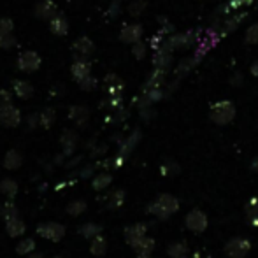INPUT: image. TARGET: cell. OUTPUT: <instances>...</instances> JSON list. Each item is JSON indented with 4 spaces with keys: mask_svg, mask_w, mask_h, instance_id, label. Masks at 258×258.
<instances>
[{
    "mask_svg": "<svg viewBox=\"0 0 258 258\" xmlns=\"http://www.w3.org/2000/svg\"><path fill=\"white\" fill-rule=\"evenodd\" d=\"M148 211L158 220H167V218H170L179 211V201L170 194H162L148 206Z\"/></svg>",
    "mask_w": 258,
    "mask_h": 258,
    "instance_id": "cell-1",
    "label": "cell"
},
{
    "mask_svg": "<svg viewBox=\"0 0 258 258\" xmlns=\"http://www.w3.org/2000/svg\"><path fill=\"white\" fill-rule=\"evenodd\" d=\"M235 114H237V109L232 100H218L211 105L209 109V118L216 125H228V123L234 121Z\"/></svg>",
    "mask_w": 258,
    "mask_h": 258,
    "instance_id": "cell-2",
    "label": "cell"
},
{
    "mask_svg": "<svg viewBox=\"0 0 258 258\" xmlns=\"http://www.w3.org/2000/svg\"><path fill=\"white\" fill-rule=\"evenodd\" d=\"M201 39L197 37L195 32H183V34H174V35H169L165 39V44L169 46L170 51L174 49H186V48H191L194 44H199Z\"/></svg>",
    "mask_w": 258,
    "mask_h": 258,
    "instance_id": "cell-3",
    "label": "cell"
},
{
    "mask_svg": "<svg viewBox=\"0 0 258 258\" xmlns=\"http://www.w3.org/2000/svg\"><path fill=\"white\" fill-rule=\"evenodd\" d=\"M35 232L42 239H48V241L53 242H60L65 237V227L61 223H56V221H46V223L37 225Z\"/></svg>",
    "mask_w": 258,
    "mask_h": 258,
    "instance_id": "cell-4",
    "label": "cell"
},
{
    "mask_svg": "<svg viewBox=\"0 0 258 258\" xmlns=\"http://www.w3.org/2000/svg\"><path fill=\"white\" fill-rule=\"evenodd\" d=\"M18 69H20L21 72H27V74H30V72H35L41 69V56H39L37 51H32V49H27V51L20 53V56H18Z\"/></svg>",
    "mask_w": 258,
    "mask_h": 258,
    "instance_id": "cell-5",
    "label": "cell"
},
{
    "mask_svg": "<svg viewBox=\"0 0 258 258\" xmlns=\"http://www.w3.org/2000/svg\"><path fill=\"white\" fill-rule=\"evenodd\" d=\"M184 225L194 234H202L207 228V225H209V221H207V216L201 209H191L184 218Z\"/></svg>",
    "mask_w": 258,
    "mask_h": 258,
    "instance_id": "cell-6",
    "label": "cell"
},
{
    "mask_svg": "<svg viewBox=\"0 0 258 258\" xmlns=\"http://www.w3.org/2000/svg\"><path fill=\"white\" fill-rule=\"evenodd\" d=\"M249 251H251V242L242 237L232 239V241H228L227 246H225V253L230 258H246Z\"/></svg>",
    "mask_w": 258,
    "mask_h": 258,
    "instance_id": "cell-7",
    "label": "cell"
},
{
    "mask_svg": "<svg viewBox=\"0 0 258 258\" xmlns=\"http://www.w3.org/2000/svg\"><path fill=\"white\" fill-rule=\"evenodd\" d=\"M144 28L141 23H126L123 25L121 32H119V41L125 42V44H137V42L143 41Z\"/></svg>",
    "mask_w": 258,
    "mask_h": 258,
    "instance_id": "cell-8",
    "label": "cell"
},
{
    "mask_svg": "<svg viewBox=\"0 0 258 258\" xmlns=\"http://www.w3.org/2000/svg\"><path fill=\"white\" fill-rule=\"evenodd\" d=\"M95 51V44L92 42V39L83 35L78 37L76 42L72 44V54H74V60H88L90 56Z\"/></svg>",
    "mask_w": 258,
    "mask_h": 258,
    "instance_id": "cell-9",
    "label": "cell"
},
{
    "mask_svg": "<svg viewBox=\"0 0 258 258\" xmlns=\"http://www.w3.org/2000/svg\"><path fill=\"white\" fill-rule=\"evenodd\" d=\"M21 123V112L16 105H7L0 109V125L7 128H14Z\"/></svg>",
    "mask_w": 258,
    "mask_h": 258,
    "instance_id": "cell-10",
    "label": "cell"
},
{
    "mask_svg": "<svg viewBox=\"0 0 258 258\" xmlns=\"http://www.w3.org/2000/svg\"><path fill=\"white\" fill-rule=\"evenodd\" d=\"M153 65H155V69H158V71L169 72L170 65H172V51H170L169 46H167L165 42L162 44V48L155 51Z\"/></svg>",
    "mask_w": 258,
    "mask_h": 258,
    "instance_id": "cell-11",
    "label": "cell"
},
{
    "mask_svg": "<svg viewBox=\"0 0 258 258\" xmlns=\"http://www.w3.org/2000/svg\"><path fill=\"white\" fill-rule=\"evenodd\" d=\"M34 13H35V16L41 18V20L51 21L60 11H58V6L53 2V0H39L34 7Z\"/></svg>",
    "mask_w": 258,
    "mask_h": 258,
    "instance_id": "cell-12",
    "label": "cell"
},
{
    "mask_svg": "<svg viewBox=\"0 0 258 258\" xmlns=\"http://www.w3.org/2000/svg\"><path fill=\"white\" fill-rule=\"evenodd\" d=\"M246 18H248V13H246V11H244V13H242V11H239V13L230 14L228 18H225L223 23H221V37H223L225 34H230V32L237 30L239 25H241Z\"/></svg>",
    "mask_w": 258,
    "mask_h": 258,
    "instance_id": "cell-13",
    "label": "cell"
},
{
    "mask_svg": "<svg viewBox=\"0 0 258 258\" xmlns=\"http://www.w3.org/2000/svg\"><path fill=\"white\" fill-rule=\"evenodd\" d=\"M71 74L78 83L83 81L88 76H92V63L88 60H74V63L71 67Z\"/></svg>",
    "mask_w": 258,
    "mask_h": 258,
    "instance_id": "cell-14",
    "label": "cell"
},
{
    "mask_svg": "<svg viewBox=\"0 0 258 258\" xmlns=\"http://www.w3.org/2000/svg\"><path fill=\"white\" fill-rule=\"evenodd\" d=\"M104 85H105V92L109 93V97H121L123 92V81L119 76L116 74H107L104 78Z\"/></svg>",
    "mask_w": 258,
    "mask_h": 258,
    "instance_id": "cell-15",
    "label": "cell"
},
{
    "mask_svg": "<svg viewBox=\"0 0 258 258\" xmlns=\"http://www.w3.org/2000/svg\"><path fill=\"white\" fill-rule=\"evenodd\" d=\"M69 119L76 123L78 126H85L90 119V111L86 105H72L69 109Z\"/></svg>",
    "mask_w": 258,
    "mask_h": 258,
    "instance_id": "cell-16",
    "label": "cell"
},
{
    "mask_svg": "<svg viewBox=\"0 0 258 258\" xmlns=\"http://www.w3.org/2000/svg\"><path fill=\"white\" fill-rule=\"evenodd\" d=\"M60 143L63 146V156H71L76 150V144H78V134L74 130H63Z\"/></svg>",
    "mask_w": 258,
    "mask_h": 258,
    "instance_id": "cell-17",
    "label": "cell"
},
{
    "mask_svg": "<svg viewBox=\"0 0 258 258\" xmlns=\"http://www.w3.org/2000/svg\"><path fill=\"white\" fill-rule=\"evenodd\" d=\"M146 230L148 228L144 223H136V225H132V227H126L125 228V241L132 246L134 242H137L139 239L146 237Z\"/></svg>",
    "mask_w": 258,
    "mask_h": 258,
    "instance_id": "cell-18",
    "label": "cell"
},
{
    "mask_svg": "<svg viewBox=\"0 0 258 258\" xmlns=\"http://www.w3.org/2000/svg\"><path fill=\"white\" fill-rule=\"evenodd\" d=\"M13 92H14V95L20 97V99L28 100L32 95H34V86H32V83L23 81V79H14Z\"/></svg>",
    "mask_w": 258,
    "mask_h": 258,
    "instance_id": "cell-19",
    "label": "cell"
},
{
    "mask_svg": "<svg viewBox=\"0 0 258 258\" xmlns=\"http://www.w3.org/2000/svg\"><path fill=\"white\" fill-rule=\"evenodd\" d=\"M130 248H132L139 256H150L151 253H153V249H155V239L143 237V239H139L137 242H134Z\"/></svg>",
    "mask_w": 258,
    "mask_h": 258,
    "instance_id": "cell-20",
    "label": "cell"
},
{
    "mask_svg": "<svg viewBox=\"0 0 258 258\" xmlns=\"http://www.w3.org/2000/svg\"><path fill=\"white\" fill-rule=\"evenodd\" d=\"M49 30H51L54 35H60V37H61V35H67V32H69L67 18H65L61 13H58L56 16L49 21Z\"/></svg>",
    "mask_w": 258,
    "mask_h": 258,
    "instance_id": "cell-21",
    "label": "cell"
},
{
    "mask_svg": "<svg viewBox=\"0 0 258 258\" xmlns=\"http://www.w3.org/2000/svg\"><path fill=\"white\" fill-rule=\"evenodd\" d=\"M21 163H23V156L18 150H9L4 156V167H6L7 170H16L21 167Z\"/></svg>",
    "mask_w": 258,
    "mask_h": 258,
    "instance_id": "cell-22",
    "label": "cell"
},
{
    "mask_svg": "<svg viewBox=\"0 0 258 258\" xmlns=\"http://www.w3.org/2000/svg\"><path fill=\"white\" fill-rule=\"evenodd\" d=\"M25 230H27V225H25L20 218H14V220H11V221H6V232H7V235H11V237H20V235L25 234Z\"/></svg>",
    "mask_w": 258,
    "mask_h": 258,
    "instance_id": "cell-23",
    "label": "cell"
},
{
    "mask_svg": "<svg viewBox=\"0 0 258 258\" xmlns=\"http://www.w3.org/2000/svg\"><path fill=\"white\" fill-rule=\"evenodd\" d=\"M0 194L6 195L9 201H13L18 194V183L11 177H6V179L0 181Z\"/></svg>",
    "mask_w": 258,
    "mask_h": 258,
    "instance_id": "cell-24",
    "label": "cell"
},
{
    "mask_svg": "<svg viewBox=\"0 0 258 258\" xmlns=\"http://www.w3.org/2000/svg\"><path fill=\"white\" fill-rule=\"evenodd\" d=\"M100 232H102V227H100V225H95V223H85L83 227H79V234H81L85 239H90V241L99 237Z\"/></svg>",
    "mask_w": 258,
    "mask_h": 258,
    "instance_id": "cell-25",
    "label": "cell"
},
{
    "mask_svg": "<svg viewBox=\"0 0 258 258\" xmlns=\"http://www.w3.org/2000/svg\"><path fill=\"white\" fill-rule=\"evenodd\" d=\"M105 251H107V241H105L102 235H99V237H95L90 242V253L93 256H104Z\"/></svg>",
    "mask_w": 258,
    "mask_h": 258,
    "instance_id": "cell-26",
    "label": "cell"
},
{
    "mask_svg": "<svg viewBox=\"0 0 258 258\" xmlns=\"http://www.w3.org/2000/svg\"><path fill=\"white\" fill-rule=\"evenodd\" d=\"M197 65V61H195V58L194 56H190V58H183V60L179 61V65L176 67V76H177V81H179L181 78H183L184 74H188V72L191 71V69Z\"/></svg>",
    "mask_w": 258,
    "mask_h": 258,
    "instance_id": "cell-27",
    "label": "cell"
},
{
    "mask_svg": "<svg viewBox=\"0 0 258 258\" xmlns=\"http://www.w3.org/2000/svg\"><path fill=\"white\" fill-rule=\"evenodd\" d=\"M86 202L83 201V199H78V201H72V202H69L67 207H65V211H67V214L69 216H72V218H76V216H79V214H83L86 211Z\"/></svg>",
    "mask_w": 258,
    "mask_h": 258,
    "instance_id": "cell-28",
    "label": "cell"
},
{
    "mask_svg": "<svg viewBox=\"0 0 258 258\" xmlns=\"http://www.w3.org/2000/svg\"><path fill=\"white\" fill-rule=\"evenodd\" d=\"M39 118H41V126L42 128H51L54 119H56V112L53 107H46L44 111L39 112Z\"/></svg>",
    "mask_w": 258,
    "mask_h": 258,
    "instance_id": "cell-29",
    "label": "cell"
},
{
    "mask_svg": "<svg viewBox=\"0 0 258 258\" xmlns=\"http://www.w3.org/2000/svg\"><path fill=\"white\" fill-rule=\"evenodd\" d=\"M0 216L6 221H11L14 218H18V207L13 204V201H7L0 206Z\"/></svg>",
    "mask_w": 258,
    "mask_h": 258,
    "instance_id": "cell-30",
    "label": "cell"
},
{
    "mask_svg": "<svg viewBox=\"0 0 258 258\" xmlns=\"http://www.w3.org/2000/svg\"><path fill=\"white\" fill-rule=\"evenodd\" d=\"M167 253L172 258H188V255H190V251H188V248L183 242H174V244H170L169 248H167Z\"/></svg>",
    "mask_w": 258,
    "mask_h": 258,
    "instance_id": "cell-31",
    "label": "cell"
},
{
    "mask_svg": "<svg viewBox=\"0 0 258 258\" xmlns=\"http://www.w3.org/2000/svg\"><path fill=\"white\" fill-rule=\"evenodd\" d=\"M111 183H112V176L109 172H100L99 176H95L92 181L93 190H105Z\"/></svg>",
    "mask_w": 258,
    "mask_h": 258,
    "instance_id": "cell-32",
    "label": "cell"
},
{
    "mask_svg": "<svg viewBox=\"0 0 258 258\" xmlns=\"http://www.w3.org/2000/svg\"><path fill=\"white\" fill-rule=\"evenodd\" d=\"M146 0H132V2L128 4V14L130 16H134V18H139L141 14L144 13V9H146Z\"/></svg>",
    "mask_w": 258,
    "mask_h": 258,
    "instance_id": "cell-33",
    "label": "cell"
},
{
    "mask_svg": "<svg viewBox=\"0 0 258 258\" xmlns=\"http://www.w3.org/2000/svg\"><path fill=\"white\" fill-rule=\"evenodd\" d=\"M34 249H35V241H34V239H23V241H20V242H18V246H16V253H18V255H21V256L28 255V253H32Z\"/></svg>",
    "mask_w": 258,
    "mask_h": 258,
    "instance_id": "cell-34",
    "label": "cell"
},
{
    "mask_svg": "<svg viewBox=\"0 0 258 258\" xmlns=\"http://www.w3.org/2000/svg\"><path fill=\"white\" fill-rule=\"evenodd\" d=\"M244 42L246 44H258V21L246 28Z\"/></svg>",
    "mask_w": 258,
    "mask_h": 258,
    "instance_id": "cell-35",
    "label": "cell"
},
{
    "mask_svg": "<svg viewBox=\"0 0 258 258\" xmlns=\"http://www.w3.org/2000/svg\"><path fill=\"white\" fill-rule=\"evenodd\" d=\"M123 201H125V191L116 190V191H112V195L109 197L107 207H109V209H116V207H119L123 204Z\"/></svg>",
    "mask_w": 258,
    "mask_h": 258,
    "instance_id": "cell-36",
    "label": "cell"
},
{
    "mask_svg": "<svg viewBox=\"0 0 258 258\" xmlns=\"http://www.w3.org/2000/svg\"><path fill=\"white\" fill-rule=\"evenodd\" d=\"M14 28V21L11 18H0V37L7 34H13Z\"/></svg>",
    "mask_w": 258,
    "mask_h": 258,
    "instance_id": "cell-37",
    "label": "cell"
},
{
    "mask_svg": "<svg viewBox=\"0 0 258 258\" xmlns=\"http://www.w3.org/2000/svg\"><path fill=\"white\" fill-rule=\"evenodd\" d=\"M146 53H148V46L144 44V41H141L132 46V54H134V58H137V60H144Z\"/></svg>",
    "mask_w": 258,
    "mask_h": 258,
    "instance_id": "cell-38",
    "label": "cell"
},
{
    "mask_svg": "<svg viewBox=\"0 0 258 258\" xmlns=\"http://www.w3.org/2000/svg\"><path fill=\"white\" fill-rule=\"evenodd\" d=\"M16 44H18V41H16V37H14V34H7V35H4V37H0V49H11Z\"/></svg>",
    "mask_w": 258,
    "mask_h": 258,
    "instance_id": "cell-39",
    "label": "cell"
},
{
    "mask_svg": "<svg viewBox=\"0 0 258 258\" xmlns=\"http://www.w3.org/2000/svg\"><path fill=\"white\" fill-rule=\"evenodd\" d=\"M7 105H13V95H11L9 90L2 88L0 90V109L7 107Z\"/></svg>",
    "mask_w": 258,
    "mask_h": 258,
    "instance_id": "cell-40",
    "label": "cell"
},
{
    "mask_svg": "<svg viewBox=\"0 0 258 258\" xmlns=\"http://www.w3.org/2000/svg\"><path fill=\"white\" fill-rule=\"evenodd\" d=\"M95 86H97V79L93 78V76H88L86 79L79 81V88L85 90V92H90V90H93Z\"/></svg>",
    "mask_w": 258,
    "mask_h": 258,
    "instance_id": "cell-41",
    "label": "cell"
},
{
    "mask_svg": "<svg viewBox=\"0 0 258 258\" xmlns=\"http://www.w3.org/2000/svg\"><path fill=\"white\" fill-rule=\"evenodd\" d=\"M119 11H121V2H119V0H112V2L109 4V9H107L109 18H116L119 14Z\"/></svg>",
    "mask_w": 258,
    "mask_h": 258,
    "instance_id": "cell-42",
    "label": "cell"
},
{
    "mask_svg": "<svg viewBox=\"0 0 258 258\" xmlns=\"http://www.w3.org/2000/svg\"><path fill=\"white\" fill-rule=\"evenodd\" d=\"M28 121V128H35V126L41 125V118H39V112H34V114H30L27 118Z\"/></svg>",
    "mask_w": 258,
    "mask_h": 258,
    "instance_id": "cell-43",
    "label": "cell"
},
{
    "mask_svg": "<svg viewBox=\"0 0 258 258\" xmlns=\"http://www.w3.org/2000/svg\"><path fill=\"white\" fill-rule=\"evenodd\" d=\"M248 213L249 216H258V199H251L248 206Z\"/></svg>",
    "mask_w": 258,
    "mask_h": 258,
    "instance_id": "cell-44",
    "label": "cell"
},
{
    "mask_svg": "<svg viewBox=\"0 0 258 258\" xmlns=\"http://www.w3.org/2000/svg\"><path fill=\"white\" fill-rule=\"evenodd\" d=\"M242 81H244V78H242L241 72H235V74L230 78V83H232L234 86H241V85H242Z\"/></svg>",
    "mask_w": 258,
    "mask_h": 258,
    "instance_id": "cell-45",
    "label": "cell"
},
{
    "mask_svg": "<svg viewBox=\"0 0 258 258\" xmlns=\"http://www.w3.org/2000/svg\"><path fill=\"white\" fill-rule=\"evenodd\" d=\"M249 72H251V74L255 76V78H258V60H255L251 63V67H249Z\"/></svg>",
    "mask_w": 258,
    "mask_h": 258,
    "instance_id": "cell-46",
    "label": "cell"
},
{
    "mask_svg": "<svg viewBox=\"0 0 258 258\" xmlns=\"http://www.w3.org/2000/svg\"><path fill=\"white\" fill-rule=\"evenodd\" d=\"M92 170H93V167H86V169H83V170H81V172H79V174H81L83 177H88L90 174H92Z\"/></svg>",
    "mask_w": 258,
    "mask_h": 258,
    "instance_id": "cell-47",
    "label": "cell"
},
{
    "mask_svg": "<svg viewBox=\"0 0 258 258\" xmlns=\"http://www.w3.org/2000/svg\"><path fill=\"white\" fill-rule=\"evenodd\" d=\"M253 169H256V172H258V158L253 162Z\"/></svg>",
    "mask_w": 258,
    "mask_h": 258,
    "instance_id": "cell-48",
    "label": "cell"
},
{
    "mask_svg": "<svg viewBox=\"0 0 258 258\" xmlns=\"http://www.w3.org/2000/svg\"><path fill=\"white\" fill-rule=\"evenodd\" d=\"M28 258H42V255H32V256H28Z\"/></svg>",
    "mask_w": 258,
    "mask_h": 258,
    "instance_id": "cell-49",
    "label": "cell"
},
{
    "mask_svg": "<svg viewBox=\"0 0 258 258\" xmlns=\"http://www.w3.org/2000/svg\"><path fill=\"white\" fill-rule=\"evenodd\" d=\"M137 258H151V256H137Z\"/></svg>",
    "mask_w": 258,
    "mask_h": 258,
    "instance_id": "cell-50",
    "label": "cell"
},
{
    "mask_svg": "<svg viewBox=\"0 0 258 258\" xmlns=\"http://www.w3.org/2000/svg\"><path fill=\"white\" fill-rule=\"evenodd\" d=\"M51 258H63V256H51Z\"/></svg>",
    "mask_w": 258,
    "mask_h": 258,
    "instance_id": "cell-51",
    "label": "cell"
}]
</instances>
